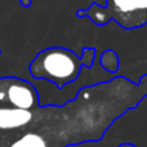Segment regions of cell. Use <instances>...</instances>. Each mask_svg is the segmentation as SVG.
Segmentation results:
<instances>
[{"instance_id": "1", "label": "cell", "mask_w": 147, "mask_h": 147, "mask_svg": "<svg viewBox=\"0 0 147 147\" xmlns=\"http://www.w3.org/2000/svg\"><path fill=\"white\" fill-rule=\"evenodd\" d=\"M28 71L36 80H47L58 89L72 84L83 71V59L65 47H51L40 51L30 62Z\"/></svg>"}, {"instance_id": "2", "label": "cell", "mask_w": 147, "mask_h": 147, "mask_svg": "<svg viewBox=\"0 0 147 147\" xmlns=\"http://www.w3.org/2000/svg\"><path fill=\"white\" fill-rule=\"evenodd\" d=\"M79 18H89L94 25L105 26L114 21L124 30H136L147 25V0H106L105 5L92 3L76 12Z\"/></svg>"}, {"instance_id": "3", "label": "cell", "mask_w": 147, "mask_h": 147, "mask_svg": "<svg viewBox=\"0 0 147 147\" xmlns=\"http://www.w3.org/2000/svg\"><path fill=\"white\" fill-rule=\"evenodd\" d=\"M41 106L34 84L16 76L0 78V107L38 110Z\"/></svg>"}, {"instance_id": "4", "label": "cell", "mask_w": 147, "mask_h": 147, "mask_svg": "<svg viewBox=\"0 0 147 147\" xmlns=\"http://www.w3.org/2000/svg\"><path fill=\"white\" fill-rule=\"evenodd\" d=\"M38 110L0 107V140L12 138L26 130L36 120Z\"/></svg>"}, {"instance_id": "5", "label": "cell", "mask_w": 147, "mask_h": 147, "mask_svg": "<svg viewBox=\"0 0 147 147\" xmlns=\"http://www.w3.org/2000/svg\"><path fill=\"white\" fill-rule=\"evenodd\" d=\"M0 147H57L43 132L30 125L22 133L12 138L0 140Z\"/></svg>"}, {"instance_id": "6", "label": "cell", "mask_w": 147, "mask_h": 147, "mask_svg": "<svg viewBox=\"0 0 147 147\" xmlns=\"http://www.w3.org/2000/svg\"><path fill=\"white\" fill-rule=\"evenodd\" d=\"M99 65L109 74H117V70L120 67L119 56L112 49H106L102 52L101 57H99Z\"/></svg>"}, {"instance_id": "7", "label": "cell", "mask_w": 147, "mask_h": 147, "mask_svg": "<svg viewBox=\"0 0 147 147\" xmlns=\"http://www.w3.org/2000/svg\"><path fill=\"white\" fill-rule=\"evenodd\" d=\"M81 59H83V67L86 69H92L96 61V48H83V53H81Z\"/></svg>"}, {"instance_id": "8", "label": "cell", "mask_w": 147, "mask_h": 147, "mask_svg": "<svg viewBox=\"0 0 147 147\" xmlns=\"http://www.w3.org/2000/svg\"><path fill=\"white\" fill-rule=\"evenodd\" d=\"M20 3H21V5L25 8L31 7V0H20Z\"/></svg>"}, {"instance_id": "9", "label": "cell", "mask_w": 147, "mask_h": 147, "mask_svg": "<svg viewBox=\"0 0 147 147\" xmlns=\"http://www.w3.org/2000/svg\"><path fill=\"white\" fill-rule=\"evenodd\" d=\"M117 147H137L136 145H133V143H128V142H124V143H121L120 146H117Z\"/></svg>"}, {"instance_id": "10", "label": "cell", "mask_w": 147, "mask_h": 147, "mask_svg": "<svg viewBox=\"0 0 147 147\" xmlns=\"http://www.w3.org/2000/svg\"><path fill=\"white\" fill-rule=\"evenodd\" d=\"M0 54H1V49H0Z\"/></svg>"}]
</instances>
